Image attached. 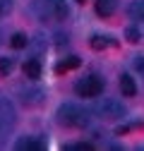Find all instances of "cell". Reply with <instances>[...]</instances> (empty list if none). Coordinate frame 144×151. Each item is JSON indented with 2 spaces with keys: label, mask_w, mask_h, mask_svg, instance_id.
I'll use <instances>...</instances> for the list:
<instances>
[{
  "label": "cell",
  "mask_w": 144,
  "mask_h": 151,
  "mask_svg": "<svg viewBox=\"0 0 144 151\" xmlns=\"http://www.w3.org/2000/svg\"><path fill=\"white\" fill-rule=\"evenodd\" d=\"M58 120L67 127H86L89 125V113L75 103H63L58 108Z\"/></svg>",
  "instance_id": "cell-1"
},
{
  "label": "cell",
  "mask_w": 144,
  "mask_h": 151,
  "mask_svg": "<svg viewBox=\"0 0 144 151\" xmlns=\"http://www.w3.org/2000/svg\"><path fill=\"white\" fill-rule=\"evenodd\" d=\"M94 113L96 115H101L103 120H120L125 115V106L115 99H103L94 106Z\"/></svg>",
  "instance_id": "cell-2"
},
{
  "label": "cell",
  "mask_w": 144,
  "mask_h": 151,
  "mask_svg": "<svg viewBox=\"0 0 144 151\" xmlns=\"http://www.w3.org/2000/svg\"><path fill=\"white\" fill-rule=\"evenodd\" d=\"M67 3L65 0H43L41 3V17L46 19H55V22H63L67 17Z\"/></svg>",
  "instance_id": "cell-3"
},
{
  "label": "cell",
  "mask_w": 144,
  "mask_h": 151,
  "mask_svg": "<svg viewBox=\"0 0 144 151\" xmlns=\"http://www.w3.org/2000/svg\"><path fill=\"white\" fill-rule=\"evenodd\" d=\"M75 91L79 93V96H84V99H94V96H99V93L103 91V82L99 77H84V79L77 82Z\"/></svg>",
  "instance_id": "cell-4"
},
{
  "label": "cell",
  "mask_w": 144,
  "mask_h": 151,
  "mask_svg": "<svg viewBox=\"0 0 144 151\" xmlns=\"http://www.w3.org/2000/svg\"><path fill=\"white\" fill-rule=\"evenodd\" d=\"M14 125V108L7 99H0V134Z\"/></svg>",
  "instance_id": "cell-5"
},
{
  "label": "cell",
  "mask_w": 144,
  "mask_h": 151,
  "mask_svg": "<svg viewBox=\"0 0 144 151\" xmlns=\"http://www.w3.org/2000/svg\"><path fill=\"white\" fill-rule=\"evenodd\" d=\"M17 149H19V151H41L43 149V142L36 139V137H27V139L17 142Z\"/></svg>",
  "instance_id": "cell-6"
},
{
  "label": "cell",
  "mask_w": 144,
  "mask_h": 151,
  "mask_svg": "<svg viewBox=\"0 0 144 151\" xmlns=\"http://www.w3.org/2000/svg\"><path fill=\"white\" fill-rule=\"evenodd\" d=\"M120 91L125 96H135L137 93V84H135V79L130 74H120Z\"/></svg>",
  "instance_id": "cell-7"
},
{
  "label": "cell",
  "mask_w": 144,
  "mask_h": 151,
  "mask_svg": "<svg viewBox=\"0 0 144 151\" xmlns=\"http://www.w3.org/2000/svg\"><path fill=\"white\" fill-rule=\"evenodd\" d=\"M96 12L101 17H111L115 12V0H96Z\"/></svg>",
  "instance_id": "cell-8"
},
{
  "label": "cell",
  "mask_w": 144,
  "mask_h": 151,
  "mask_svg": "<svg viewBox=\"0 0 144 151\" xmlns=\"http://www.w3.org/2000/svg\"><path fill=\"white\" fill-rule=\"evenodd\" d=\"M111 43H113L111 36H101V34H94V36H91V41H89V46H91L94 50H103V48H108Z\"/></svg>",
  "instance_id": "cell-9"
},
{
  "label": "cell",
  "mask_w": 144,
  "mask_h": 151,
  "mask_svg": "<svg viewBox=\"0 0 144 151\" xmlns=\"http://www.w3.org/2000/svg\"><path fill=\"white\" fill-rule=\"evenodd\" d=\"M24 74L29 79H39L41 77V63L39 60H27L24 63Z\"/></svg>",
  "instance_id": "cell-10"
},
{
  "label": "cell",
  "mask_w": 144,
  "mask_h": 151,
  "mask_svg": "<svg viewBox=\"0 0 144 151\" xmlns=\"http://www.w3.org/2000/svg\"><path fill=\"white\" fill-rule=\"evenodd\" d=\"M130 17L135 22H144V0H135V3H130Z\"/></svg>",
  "instance_id": "cell-11"
},
{
  "label": "cell",
  "mask_w": 144,
  "mask_h": 151,
  "mask_svg": "<svg viewBox=\"0 0 144 151\" xmlns=\"http://www.w3.org/2000/svg\"><path fill=\"white\" fill-rule=\"evenodd\" d=\"M75 67H79V58H77V55H72V58H67V60H63V63L55 65V72L63 74V72H70V70H75Z\"/></svg>",
  "instance_id": "cell-12"
},
{
  "label": "cell",
  "mask_w": 144,
  "mask_h": 151,
  "mask_svg": "<svg viewBox=\"0 0 144 151\" xmlns=\"http://www.w3.org/2000/svg\"><path fill=\"white\" fill-rule=\"evenodd\" d=\"M41 99H43V91L41 89H36V91H24V103H29V106H36V103H41Z\"/></svg>",
  "instance_id": "cell-13"
},
{
  "label": "cell",
  "mask_w": 144,
  "mask_h": 151,
  "mask_svg": "<svg viewBox=\"0 0 144 151\" xmlns=\"http://www.w3.org/2000/svg\"><path fill=\"white\" fill-rule=\"evenodd\" d=\"M27 43H29V39L24 34H12V39H10V46L12 48H27Z\"/></svg>",
  "instance_id": "cell-14"
},
{
  "label": "cell",
  "mask_w": 144,
  "mask_h": 151,
  "mask_svg": "<svg viewBox=\"0 0 144 151\" xmlns=\"http://www.w3.org/2000/svg\"><path fill=\"white\" fill-rule=\"evenodd\" d=\"M12 70H14V60L12 58H0V74H3V77H7Z\"/></svg>",
  "instance_id": "cell-15"
},
{
  "label": "cell",
  "mask_w": 144,
  "mask_h": 151,
  "mask_svg": "<svg viewBox=\"0 0 144 151\" xmlns=\"http://www.w3.org/2000/svg\"><path fill=\"white\" fill-rule=\"evenodd\" d=\"M125 36H127V41H130V43H139V39H142L139 29H135V27H130L127 31H125Z\"/></svg>",
  "instance_id": "cell-16"
},
{
  "label": "cell",
  "mask_w": 144,
  "mask_h": 151,
  "mask_svg": "<svg viewBox=\"0 0 144 151\" xmlns=\"http://www.w3.org/2000/svg\"><path fill=\"white\" fill-rule=\"evenodd\" d=\"M12 10V0H0V17H7Z\"/></svg>",
  "instance_id": "cell-17"
},
{
  "label": "cell",
  "mask_w": 144,
  "mask_h": 151,
  "mask_svg": "<svg viewBox=\"0 0 144 151\" xmlns=\"http://www.w3.org/2000/svg\"><path fill=\"white\" fill-rule=\"evenodd\" d=\"M67 149H75V151H91V144H75V146H67Z\"/></svg>",
  "instance_id": "cell-18"
},
{
  "label": "cell",
  "mask_w": 144,
  "mask_h": 151,
  "mask_svg": "<svg viewBox=\"0 0 144 151\" xmlns=\"http://www.w3.org/2000/svg\"><path fill=\"white\" fill-rule=\"evenodd\" d=\"M135 67H137L139 72L144 70V58H142V55H139V58H135Z\"/></svg>",
  "instance_id": "cell-19"
},
{
  "label": "cell",
  "mask_w": 144,
  "mask_h": 151,
  "mask_svg": "<svg viewBox=\"0 0 144 151\" xmlns=\"http://www.w3.org/2000/svg\"><path fill=\"white\" fill-rule=\"evenodd\" d=\"M79 3H84V0H79Z\"/></svg>",
  "instance_id": "cell-20"
}]
</instances>
